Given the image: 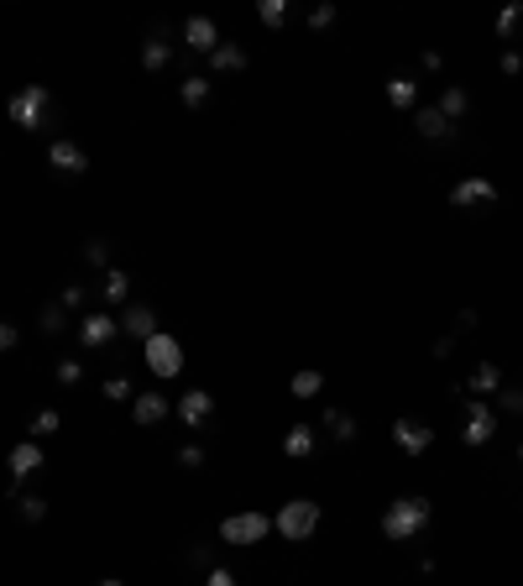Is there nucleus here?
I'll return each instance as SVG.
<instances>
[{
    "instance_id": "f3484780",
    "label": "nucleus",
    "mask_w": 523,
    "mask_h": 586,
    "mask_svg": "<svg viewBox=\"0 0 523 586\" xmlns=\"http://www.w3.org/2000/svg\"><path fill=\"white\" fill-rule=\"evenodd\" d=\"M167 63H173V37H167V32H152V37L142 42V68L146 74H163Z\"/></svg>"
},
{
    "instance_id": "b1692460",
    "label": "nucleus",
    "mask_w": 523,
    "mask_h": 586,
    "mask_svg": "<svg viewBox=\"0 0 523 586\" xmlns=\"http://www.w3.org/2000/svg\"><path fill=\"white\" fill-rule=\"evenodd\" d=\"M319 419H325V435L330 440H356V419L346 409H325Z\"/></svg>"
},
{
    "instance_id": "cd10ccee",
    "label": "nucleus",
    "mask_w": 523,
    "mask_h": 586,
    "mask_svg": "<svg viewBox=\"0 0 523 586\" xmlns=\"http://www.w3.org/2000/svg\"><path fill=\"white\" fill-rule=\"evenodd\" d=\"M58 424H63V414H58V409H37L26 429H32V440H42V435H58Z\"/></svg>"
},
{
    "instance_id": "6ab92c4d",
    "label": "nucleus",
    "mask_w": 523,
    "mask_h": 586,
    "mask_svg": "<svg viewBox=\"0 0 523 586\" xmlns=\"http://www.w3.org/2000/svg\"><path fill=\"white\" fill-rule=\"evenodd\" d=\"M414 131H418V136H429V142H445V136H450V121L439 116V105H418V110H414Z\"/></svg>"
},
{
    "instance_id": "f704fd0d",
    "label": "nucleus",
    "mask_w": 523,
    "mask_h": 586,
    "mask_svg": "<svg viewBox=\"0 0 523 586\" xmlns=\"http://www.w3.org/2000/svg\"><path fill=\"white\" fill-rule=\"evenodd\" d=\"M498 409H502V414H523V388H502Z\"/></svg>"
},
{
    "instance_id": "4c0bfd02",
    "label": "nucleus",
    "mask_w": 523,
    "mask_h": 586,
    "mask_svg": "<svg viewBox=\"0 0 523 586\" xmlns=\"http://www.w3.org/2000/svg\"><path fill=\"white\" fill-rule=\"evenodd\" d=\"M498 68L508 74V79H518V74H523V53H513V47H508V53L498 58Z\"/></svg>"
},
{
    "instance_id": "9b49d317",
    "label": "nucleus",
    "mask_w": 523,
    "mask_h": 586,
    "mask_svg": "<svg viewBox=\"0 0 523 586\" xmlns=\"http://www.w3.org/2000/svg\"><path fill=\"white\" fill-rule=\"evenodd\" d=\"M173 414H178V424H188V429H205L209 419H215V398H209L205 388H188V393H178Z\"/></svg>"
},
{
    "instance_id": "2eb2a0df",
    "label": "nucleus",
    "mask_w": 523,
    "mask_h": 586,
    "mask_svg": "<svg viewBox=\"0 0 523 586\" xmlns=\"http://www.w3.org/2000/svg\"><path fill=\"white\" fill-rule=\"evenodd\" d=\"M121 330L131 335V340H152V335H157V314H152V304H131V309L121 314Z\"/></svg>"
},
{
    "instance_id": "f8f14e48",
    "label": "nucleus",
    "mask_w": 523,
    "mask_h": 586,
    "mask_svg": "<svg viewBox=\"0 0 523 586\" xmlns=\"http://www.w3.org/2000/svg\"><path fill=\"white\" fill-rule=\"evenodd\" d=\"M492 435H498V414H492L487 403H471V409L460 414V440H466V445H487Z\"/></svg>"
},
{
    "instance_id": "412c9836",
    "label": "nucleus",
    "mask_w": 523,
    "mask_h": 586,
    "mask_svg": "<svg viewBox=\"0 0 523 586\" xmlns=\"http://www.w3.org/2000/svg\"><path fill=\"white\" fill-rule=\"evenodd\" d=\"M471 393H502V367L498 361H477V372L466 377Z\"/></svg>"
},
{
    "instance_id": "ea45409f",
    "label": "nucleus",
    "mask_w": 523,
    "mask_h": 586,
    "mask_svg": "<svg viewBox=\"0 0 523 586\" xmlns=\"http://www.w3.org/2000/svg\"><path fill=\"white\" fill-rule=\"evenodd\" d=\"M205 586H236V571H226V565H215L205 576Z\"/></svg>"
},
{
    "instance_id": "4468645a",
    "label": "nucleus",
    "mask_w": 523,
    "mask_h": 586,
    "mask_svg": "<svg viewBox=\"0 0 523 586\" xmlns=\"http://www.w3.org/2000/svg\"><path fill=\"white\" fill-rule=\"evenodd\" d=\"M131 419L152 429V424L173 419V403H167V393H157V388H152V393H136V398H131Z\"/></svg>"
},
{
    "instance_id": "a19ab883",
    "label": "nucleus",
    "mask_w": 523,
    "mask_h": 586,
    "mask_svg": "<svg viewBox=\"0 0 523 586\" xmlns=\"http://www.w3.org/2000/svg\"><path fill=\"white\" fill-rule=\"evenodd\" d=\"M11 346H16V325H5V319H0V351H11Z\"/></svg>"
},
{
    "instance_id": "5701e85b",
    "label": "nucleus",
    "mask_w": 523,
    "mask_h": 586,
    "mask_svg": "<svg viewBox=\"0 0 523 586\" xmlns=\"http://www.w3.org/2000/svg\"><path fill=\"white\" fill-rule=\"evenodd\" d=\"M178 100H184L188 110H199V105L209 100V79L205 74H184V79H178Z\"/></svg>"
},
{
    "instance_id": "58836bf2",
    "label": "nucleus",
    "mask_w": 523,
    "mask_h": 586,
    "mask_svg": "<svg viewBox=\"0 0 523 586\" xmlns=\"http://www.w3.org/2000/svg\"><path fill=\"white\" fill-rule=\"evenodd\" d=\"M309 26H314V32L335 26V5H314V11H309Z\"/></svg>"
},
{
    "instance_id": "f03ea898",
    "label": "nucleus",
    "mask_w": 523,
    "mask_h": 586,
    "mask_svg": "<svg viewBox=\"0 0 523 586\" xmlns=\"http://www.w3.org/2000/svg\"><path fill=\"white\" fill-rule=\"evenodd\" d=\"M47 110H53V95H47L42 84H21L16 95L5 100V116H11V126H21V131H42V126H47Z\"/></svg>"
},
{
    "instance_id": "20e7f679",
    "label": "nucleus",
    "mask_w": 523,
    "mask_h": 586,
    "mask_svg": "<svg viewBox=\"0 0 523 586\" xmlns=\"http://www.w3.org/2000/svg\"><path fill=\"white\" fill-rule=\"evenodd\" d=\"M142 361H146V372L157 377V382H167V377L184 372V340H178V335H167V330H157L142 346Z\"/></svg>"
},
{
    "instance_id": "aec40b11",
    "label": "nucleus",
    "mask_w": 523,
    "mask_h": 586,
    "mask_svg": "<svg viewBox=\"0 0 523 586\" xmlns=\"http://www.w3.org/2000/svg\"><path fill=\"white\" fill-rule=\"evenodd\" d=\"M387 105H393V110H418V79L393 74V79H387Z\"/></svg>"
},
{
    "instance_id": "79ce46f5",
    "label": "nucleus",
    "mask_w": 523,
    "mask_h": 586,
    "mask_svg": "<svg viewBox=\"0 0 523 586\" xmlns=\"http://www.w3.org/2000/svg\"><path fill=\"white\" fill-rule=\"evenodd\" d=\"M450 351H456V335H439V340H435V356H439V361H445V356H450Z\"/></svg>"
},
{
    "instance_id": "a878e982",
    "label": "nucleus",
    "mask_w": 523,
    "mask_h": 586,
    "mask_svg": "<svg viewBox=\"0 0 523 586\" xmlns=\"http://www.w3.org/2000/svg\"><path fill=\"white\" fill-rule=\"evenodd\" d=\"M319 388H325V377L314 372V367H304V372L288 377V393L293 398H319Z\"/></svg>"
},
{
    "instance_id": "9d476101",
    "label": "nucleus",
    "mask_w": 523,
    "mask_h": 586,
    "mask_svg": "<svg viewBox=\"0 0 523 586\" xmlns=\"http://www.w3.org/2000/svg\"><path fill=\"white\" fill-rule=\"evenodd\" d=\"M450 205H456V209L498 205V184H492V178H481V173H471V178H460V184L450 188Z\"/></svg>"
},
{
    "instance_id": "c03bdc74",
    "label": "nucleus",
    "mask_w": 523,
    "mask_h": 586,
    "mask_svg": "<svg viewBox=\"0 0 523 586\" xmlns=\"http://www.w3.org/2000/svg\"><path fill=\"white\" fill-rule=\"evenodd\" d=\"M518 460H523V445H518Z\"/></svg>"
},
{
    "instance_id": "6e6552de",
    "label": "nucleus",
    "mask_w": 523,
    "mask_h": 586,
    "mask_svg": "<svg viewBox=\"0 0 523 586\" xmlns=\"http://www.w3.org/2000/svg\"><path fill=\"white\" fill-rule=\"evenodd\" d=\"M116 335H121V319H110L105 309H89L79 319V346L84 351H100V346H110Z\"/></svg>"
},
{
    "instance_id": "c756f323",
    "label": "nucleus",
    "mask_w": 523,
    "mask_h": 586,
    "mask_svg": "<svg viewBox=\"0 0 523 586\" xmlns=\"http://www.w3.org/2000/svg\"><path fill=\"white\" fill-rule=\"evenodd\" d=\"M16 513L26 523H42L47 519V498H37V492H26V498H16Z\"/></svg>"
},
{
    "instance_id": "c85d7f7f",
    "label": "nucleus",
    "mask_w": 523,
    "mask_h": 586,
    "mask_svg": "<svg viewBox=\"0 0 523 586\" xmlns=\"http://www.w3.org/2000/svg\"><path fill=\"white\" fill-rule=\"evenodd\" d=\"M37 325L47 335H63V330H68V309H63V304H47V309L37 314Z\"/></svg>"
},
{
    "instance_id": "473e14b6",
    "label": "nucleus",
    "mask_w": 523,
    "mask_h": 586,
    "mask_svg": "<svg viewBox=\"0 0 523 586\" xmlns=\"http://www.w3.org/2000/svg\"><path fill=\"white\" fill-rule=\"evenodd\" d=\"M58 304H63V309H84V314H89V288H84V283H68Z\"/></svg>"
},
{
    "instance_id": "bb28decb",
    "label": "nucleus",
    "mask_w": 523,
    "mask_h": 586,
    "mask_svg": "<svg viewBox=\"0 0 523 586\" xmlns=\"http://www.w3.org/2000/svg\"><path fill=\"white\" fill-rule=\"evenodd\" d=\"M256 21H262V26H272V32H277V26H283V21H288V0H256Z\"/></svg>"
},
{
    "instance_id": "e433bc0d",
    "label": "nucleus",
    "mask_w": 523,
    "mask_h": 586,
    "mask_svg": "<svg viewBox=\"0 0 523 586\" xmlns=\"http://www.w3.org/2000/svg\"><path fill=\"white\" fill-rule=\"evenodd\" d=\"M84 262H89V268H105V262H110V247H105V241H89V247H84Z\"/></svg>"
},
{
    "instance_id": "423d86ee",
    "label": "nucleus",
    "mask_w": 523,
    "mask_h": 586,
    "mask_svg": "<svg viewBox=\"0 0 523 586\" xmlns=\"http://www.w3.org/2000/svg\"><path fill=\"white\" fill-rule=\"evenodd\" d=\"M5 466H11V498H16V487H21L26 477H37L42 466H47V456H42V445H37V440H21V445H11Z\"/></svg>"
},
{
    "instance_id": "37998d69",
    "label": "nucleus",
    "mask_w": 523,
    "mask_h": 586,
    "mask_svg": "<svg viewBox=\"0 0 523 586\" xmlns=\"http://www.w3.org/2000/svg\"><path fill=\"white\" fill-rule=\"evenodd\" d=\"M100 586H126V581H121V576H105V581H100Z\"/></svg>"
},
{
    "instance_id": "39448f33",
    "label": "nucleus",
    "mask_w": 523,
    "mask_h": 586,
    "mask_svg": "<svg viewBox=\"0 0 523 586\" xmlns=\"http://www.w3.org/2000/svg\"><path fill=\"white\" fill-rule=\"evenodd\" d=\"M267 534H272V519L267 513H256V508H241V513H226V519H220V540L241 544V550L262 544Z\"/></svg>"
},
{
    "instance_id": "7ed1b4c3",
    "label": "nucleus",
    "mask_w": 523,
    "mask_h": 586,
    "mask_svg": "<svg viewBox=\"0 0 523 586\" xmlns=\"http://www.w3.org/2000/svg\"><path fill=\"white\" fill-rule=\"evenodd\" d=\"M319 519H325V513H319V502H314V498H293V502H283V508H277L272 529H277L288 544H304V540H314Z\"/></svg>"
},
{
    "instance_id": "393cba45",
    "label": "nucleus",
    "mask_w": 523,
    "mask_h": 586,
    "mask_svg": "<svg viewBox=\"0 0 523 586\" xmlns=\"http://www.w3.org/2000/svg\"><path fill=\"white\" fill-rule=\"evenodd\" d=\"M100 298H105V304H126V298H131V278H126L121 268H110V272H105Z\"/></svg>"
},
{
    "instance_id": "f257e3e1",
    "label": "nucleus",
    "mask_w": 523,
    "mask_h": 586,
    "mask_svg": "<svg viewBox=\"0 0 523 586\" xmlns=\"http://www.w3.org/2000/svg\"><path fill=\"white\" fill-rule=\"evenodd\" d=\"M429 513H435L429 498H414V492H408V498L387 502V513H382V534H387L393 544H408V540H418V534L429 529Z\"/></svg>"
},
{
    "instance_id": "7c9ffc66",
    "label": "nucleus",
    "mask_w": 523,
    "mask_h": 586,
    "mask_svg": "<svg viewBox=\"0 0 523 586\" xmlns=\"http://www.w3.org/2000/svg\"><path fill=\"white\" fill-rule=\"evenodd\" d=\"M58 382H63V388H79V382H84V361H79V356H63V361H58Z\"/></svg>"
},
{
    "instance_id": "0eeeda50",
    "label": "nucleus",
    "mask_w": 523,
    "mask_h": 586,
    "mask_svg": "<svg viewBox=\"0 0 523 586\" xmlns=\"http://www.w3.org/2000/svg\"><path fill=\"white\" fill-rule=\"evenodd\" d=\"M47 167L63 173V178H79V173H89V152H84L79 142L58 136V142H47Z\"/></svg>"
},
{
    "instance_id": "ddd939ff",
    "label": "nucleus",
    "mask_w": 523,
    "mask_h": 586,
    "mask_svg": "<svg viewBox=\"0 0 523 586\" xmlns=\"http://www.w3.org/2000/svg\"><path fill=\"white\" fill-rule=\"evenodd\" d=\"M220 42H226V37H220V26H215L209 16H188V21H184V47H188V53L209 58V53H215Z\"/></svg>"
},
{
    "instance_id": "2f4dec72",
    "label": "nucleus",
    "mask_w": 523,
    "mask_h": 586,
    "mask_svg": "<svg viewBox=\"0 0 523 586\" xmlns=\"http://www.w3.org/2000/svg\"><path fill=\"white\" fill-rule=\"evenodd\" d=\"M100 393L110 398V403H126V398H136V393H131V377H121V372H116V377H105V388H100Z\"/></svg>"
},
{
    "instance_id": "72a5a7b5",
    "label": "nucleus",
    "mask_w": 523,
    "mask_h": 586,
    "mask_svg": "<svg viewBox=\"0 0 523 586\" xmlns=\"http://www.w3.org/2000/svg\"><path fill=\"white\" fill-rule=\"evenodd\" d=\"M523 21V5H502L498 11V37H513V26Z\"/></svg>"
},
{
    "instance_id": "c9c22d12",
    "label": "nucleus",
    "mask_w": 523,
    "mask_h": 586,
    "mask_svg": "<svg viewBox=\"0 0 523 586\" xmlns=\"http://www.w3.org/2000/svg\"><path fill=\"white\" fill-rule=\"evenodd\" d=\"M178 466H184V471H199V466H205V445H184V450H178Z\"/></svg>"
},
{
    "instance_id": "a211bd4d",
    "label": "nucleus",
    "mask_w": 523,
    "mask_h": 586,
    "mask_svg": "<svg viewBox=\"0 0 523 586\" xmlns=\"http://www.w3.org/2000/svg\"><path fill=\"white\" fill-rule=\"evenodd\" d=\"M314 445H319V435H314L304 419H298V424H288V435H283V456H288V460H309Z\"/></svg>"
},
{
    "instance_id": "4be33fe9",
    "label": "nucleus",
    "mask_w": 523,
    "mask_h": 586,
    "mask_svg": "<svg viewBox=\"0 0 523 586\" xmlns=\"http://www.w3.org/2000/svg\"><path fill=\"white\" fill-rule=\"evenodd\" d=\"M466 110H471V95H466L460 84H445V95H439V116H445V121L456 126L460 116H466Z\"/></svg>"
},
{
    "instance_id": "1a4fd4ad",
    "label": "nucleus",
    "mask_w": 523,
    "mask_h": 586,
    "mask_svg": "<svg viewBox=\"0 0 523 586\" xmlns=\"http://www.w3.org/2000/svg\"><path fill=\"white\" fill-rule=\"evenodd\" d=\"M393 440H397V450H403V456H424V450L435 445V424H429V419H397Z\"/></svg>"
},
{
    "instance_id": "dca6fc26",
    "label": "nucleus",
    "mask_w": 523,
    "mask_h": 586,
    "mask_svg": "<svg viewBox=\"0 0 523 586\" xmlns=\"http://www.w3.org/2000/svg\"><path fill=\"white\" fill-rule=\"evenodd\" d=\"M209 74H246V47H241V42H220V47H215V53H209Z\"/></svg>"
}]
</instances>
